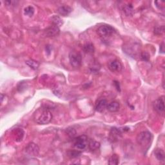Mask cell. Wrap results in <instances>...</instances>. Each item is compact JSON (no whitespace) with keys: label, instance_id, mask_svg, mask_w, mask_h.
<instances>
[{"label":"cell","instance_id":"d6986e66","mask_svg":"<svg viewBox=\"0 0 165 165\" xmlns=\"http://www.w3.org/2000/svg\"><path fill=\"white\" fill-rule=\"evenodd\" d=\"M119 163V157L117 154H113L108 160V164L110 165H117Z\"/></svg>","mask_w":165,"mask_h":165},{"label":"cell","instance_id":"4316f807","mask_svg":"<svg viewBox=\"0 0 165 165\" xmlns=\"http://www.w3.org/2000/svg\"><path fill=\"white\" fill-rule=\"evenodd\" d=\"M46 51H47V52L48 54H50V52H51V51H52V48H51V46L50 45H47V46H46Z\"/></svg>","mask_w":165,"mask_h":165},{"label":"cell","instance_id":"ba28073f","mask_svg":"<svg viewBox=\"0 0 165 165\" xmlns=\"http://www.w3.org/2000/svg\"><path fill=\"white\" fill-rule=\"evenodd\" d=\"M25 151L28 155L32 156H36L39 154V148L36 144L30 143L26 147Z\"/></svg>","mask_w":165,"mask_h":165},{"label":"cell","instance_id":"2e32d148","mask_svg":"<svg viewBox=\"0 0 165 165\" xmlns=\"http://www.w3.org/2000/svg\"><path fill=\"white\" fill-rule=\"evenodd\" d=\"M155 156V157L157 158V159L159 161H164V158H165V153L164 152L162 149L157 148L155 150V151L154 152Z\"/></svg>","mask_w":165,"mask_h":165},{"label":"cell","instance_id":"44dd1931","mask_svg":"<svg viewBox=\"0 0 165 165\" xmlns=\"http://www.w3.org/2000/svg\"><path fill=\"white\" fill-rule=\"evenodd\" d=\"M81 152L79 150H70V151H68L67 152V154L70 157V158H76L77 157H79V156L81 155Z\"/></svg>","mask_w":165,"mask_h":165},{"label":"cell","instance_id":"603a6c76","mask_svg":"<svg viewBox=\"0 0 165 165\" xmlns=\"http://www.w3.org/2000/svg\"><path fill=\"white\" fill-rule=\"evenodd\" d=\"M164 32V25L159 26V27H156L154 28V34L155 35H162Z\"/></svg>","mask_w":165,"mask_h":165},{"label":"cell","instance_id":"7a4b0ae2","mask_svg":"<svg viewBox=\"0 0 165 165\" xmlns=\"http://www.w3.org/2000/svg\"><path fill=\"white\" fill-rule=\"evenodd\" d=\"M152 140V135L148 131L142 132L139 134L137 137V142L143 149L148 148L150 146Z\"/></svg>","mask_w":165,"mask_h":165},{"label":"cell","instance_id":"ffe728a7","mask_svg":"<svg viewBox=\"0 0 165 165\" xmlns=\"http://www.w3.org/2000/svg\"><path fill=\"white\" fill-rule=\"evenodd\" d=\"M88 145V148L90 150H95L98 149L100 147V143H99V142L92 140L89 142Z\"/></svg>","mask_w":165,"mask_h":165},{"label":"cell","instance_id":"8992f818","mask_svg":"<svg viewBox=\"0 0 165 165\" xmlns=\"http://www.w3.org/2000/svg\"><path fill=\"white\" fill-rule=\"evenodd\" d=\"M153 106L155 110L159 114H163L164 112V96L158 98L153 103Z\"/></svg>","mask_w":165,"mask_h":165},{"label":"cell","instance_id":"5bb4252c","mask_svg":"<svg viewBox=\"0 0 165 165\" xmlns=\"http://www.w3.org/2000/svg\"><path fill=\"white\" fill-rule=\"evenodd\" d=\"M83 50L84 52H85V53L92 54V53L94 52V50H95L94 46L91 43H86L85 45H83Z\"/></svg>","mask_w":165,"mask_h":165},{"label":"cell","instance_id":"9a60e30c","mask_svg":"<svg viewBox=\"0 0 165 165\" xmlns=\"http://www.w3.org/2000/svg\"><path fill=\"white\" fill-rule=\"evenodd\" d=\"M123 11L125 15L127 16H132L134 14V7L132 4H127L123 7Z\"/></svg>","mask_w":165,"mask_h":165},{"label":"cell","instance_id":"e0dca14e","mask_svg":"<svg viewBox=\"0 0 165 165\" xmlns=\"http://www.w3.org/2000/svg\"><path fill=\"white\" fill-rule=\"evenodd\" d=\"M25 63H26V64L29 66L30 68L33 69V70H36V69L38 68L39 66V63L37 61H34L33 59L27 60Z\"/></svg>","mask_w":165,"mask_h":165},{"label":"cell","instance_id":"277c9868","mask_svg":"<svg viewBox=\"0 0 165 165\" xmlns=\"http://www.w3.org/2000/svg\"><path fill=\"white\" fill-rule=\"evenodd\" d=\"M69 60L71 65L74 68L79 67L82 63V57L79 52L76 51L71 52L69 54Z\"/></svg>","mask_w":165,"mask_h":165},{"label":"cell","instance_id":"6da1fadb","mask_svg":"<svg viewBox=\"0 0 165 165\" xmlns=\"http://www.w3.org/2000/svg\"><path fill=\"white\" fill-rule=\"evenodd\" d=\"M34 120L39 124H47L52 121V114L47 107H41L37 109L34 113Z\"/></svg>","mask_w":165,"mask_h":165},{"label":"cell","instance_id":"83f0119b","mask_svg":"<svg viewBox=\"0 0 165 165\" xmlns=\"http://www.w3.org/2000/svg\"><path fill=\"white\" fill-rule=\"evenodd\" d=\"M160 52L161 53H164V43H162V44L160 47Z\"/></svg>","mask_w":165,"mask_h":165},{"label":"cell","instance_id":"3957f363","mask_svg":"<svg viewBox=\"0 0 165 165\" xmlns=\"http://www.w3.org/2000/svg\"><path fill=\"white\" fill-rule=\"evenodd\" d=\"M115 32L114 28L108 25H103L98 27L97 29V33L101 37L106 39L111 36Z\"/></svg>","mask_w":165,"mask_h":165},{"label":"cell","instance_id":"8fae6325","mask_svg":"<svg viewBox=\"0 0 165 165\" xmlns=\"http://www.w3.org/2000/svg\"><path fill=\"white\" fill-rule=\"evenodd\" d=\"M107 101L105 99H101L97 101V103L95 105V110L99 112H103L106 108Z\"/></svg>","mask_w":165,"mask_h":165},{"label":"cell","instance_id":"9c48e42d","mask_svg":"<svg viewBox=\"0 0 165 165\" xmlns=\"http://www.w3.org/2000/svg\"><path fill=\"white\" fill-rule=\"evenodd\" d=\"M59 28L56 25H52L45 30V35L47 37H55L59 34Z\"/></svg>","mask_w":165,"mask_h":165},{"label":"cell","instance_id":"d4e9b609","mask_svg":"<svg viewBox=\"0 0 165 165\" xmlns=\"http://www.w3.org/2000/svg\"><path fill=\"white\" fill-rule=\"evenodd\" d=\"M66 132L70 137H74L76 134V132L73 128H68L66 130Z\"/></svg>","mask_w":165,"mask_h":165},{"label":"cell","instance_id":"7402d4cb","mask_svg":"<svg viewBox=\"0 0 165 165\" xmlns=\"http://www.w3.org/2000/svg\"><path fill=\"white\" fill-rule=\"evenodd\" d=\"M34 13V8L32 6H28V7L25 8L24 14L26 16L31 17L33 16Z\"/></svg>","mask_w":165,"mask_h":165},{"label":"cell","instance_id":"52a82bcc","mask_svg":"<svg viewBox=\"0 0 165 165\" xmlns=\"http://www.w3.org/2000/svg\"><path fill=\"white\" fill-rule=\"evenodd\" d=\"M108 68L112 72H119L122 70L123 65L119 61L115 59L112 60L108 63Z\"/></svg>","mask_w":165,"mask_h":165},{"label":"cell","instance_id":"ac0fdd59","mask_svg":"<svg viewBox=\"0 0 165 165\" xmlns=\"http://www.w3.org/2000/svg\"><path fill=\"white\" fill-rule=\"evenodd\" d=\"M51 19L52 25H56L57 27H59L63 25V20L58 16H54Z\"/></svg>","mask_w":165,"mask_h":165},{"label":"cell","instance_id":"7c38bea8","mask_svg":"<svg viewBox=\"0 0 165 165\" xmlns=\"http://www.w3.org/2000/svg\"><path fill=\"white\" fill-rule=\"evenodd\" d=\"M72 11V8L69 6H66V5H63V6H61L57 9V12L63 16H66L69 15Z\"/></svg>","mask_w":165,"mask_h":165},{"label":"cell","instance_id":"30bf717a","mask_svg":"<svg viewBox=\"0 0 165 165\" xmlns=\"http://www.w3.org/2000/svg\"><path fill=\"white\" fill-rule=\"evenodd\" d=\"M121 137V130L116 128H112L110 133V140L114 142L117 141Z\"/></svg>","mask_w":165,"mask_h":165},{"label":"cell","instance_id":"4fadbf2b","mask_svg":"<svg viewBox=\"0 0 165 165\" xmlns=\"http://www.w3.org/2000/svg\"><path fill=\"white\" fill-rule=\"evenodd\" d=\"M106 108L110 112H115L118 111L120 108L119 103L117 102V101H112L111 103H110L108 105H107Z\"/></svg>","mask_w":165,"mask_h":165},{"label":"cell","instance_id":"f1b7e54d","mask_svg":"<svg viewBox=\"0 0 165 165\" xmlns=\"http://www.w3.org/2000/svg\"><path fill=\"white\" fill-rule=\"evenodd\" d=\"M114 84L116 86V88L117 89V90H119L120 91V86H119V83L117 81H114Z\"/></svg>","mask_w":165,"mask_h":165},{"label":"cell","instance_id":"5b68a950","mask_svg":"<svg viewBox=\"0 0 165 165\" xmlns=\"http://www.w3.org/2000/svg\"><path fill=\"white\" fill-rule=\"evenodd\" d=\"M88 144V138L86 135H81L75 139L74 140V146L79 151L86 149Z\"/></svg>","mask_w":165,"mask_h":165},{"label":"cell","instance_id":"cb8c5ba5","mask_svg":"<svg viewBox=\"0 0 165 165\" xmlns=\"http://www.w3.org/2000/svg\"><path fill=\"white\" fill-rule=\"evenodd\" d=\"M90 70L93 72H97L100 69V65L99 63H97L96 62L92 63V64L90 66Z\"/></svg>","mask_w":165,"mask_h":165},{"label":"cell","instance_id":"484cf974","mask_svg":"<svg viewBox=\"0 0 165 165\" xmlns=\"http://www.w3.org/2000/svg\"><path fill=\"white\" fill-rule=\"evenodd\" d=\"M141 59L143 61H148L150 59V55L148 53L146 52H142L141 54Z\"/></svg>","mask_w":165,"mask_h":165}]
</instances>
